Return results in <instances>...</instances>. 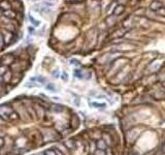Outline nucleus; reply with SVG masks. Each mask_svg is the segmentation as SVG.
Returning a JSON list of instances; mask_svg holds the SVG:
<instances>
[{"instance_id":"obj_22","label":"nucleus","mask_w":165,"mask_h":155,"mask_svg":"<svg viewBox=\"0 0 165 155\" xmlns=\"http://www.w3.org/2000/svg\"><path fill=\"white\" fill-rule=\"evenodd\" d=\"M45 155H56V152H55L54 149H49V150L44 151Z\"/></svg>"},{"instance_id":"obj_1","label":"nucleus","mask_w":165,"mask_h":155,"mask_svg":"<svg viewBox=\"0 0 165 155\" xmlns=\"http://www.w3.org/2000/svg\"><path fill=\"white\" fill-rule=\"evenodd\" d=\"M40 135H41L42 141H44V143L57 142V141H59L60 138H61L60 135L56 131V130L53 129V128H50V127L41 129Z\"/></svg>"},{"instance_id":"obj_23","label":"nucleus","mask_w":165,"mask_h":155,"mask_svg":"<svg viewBox=\"0 0 165 155\" xmlns=\"http://www.w3.org/2000/svg\"><path fill=\"white\" fill-rule=\"evenodd\" d=\"M47 89L50 90L51 92H56V88H55V86L53 85V84H49V85L47 86Z\"/></svg>"},{"instance_id":"obj_16","label":"nucleus","mask_w":165,"mask_h":155,"mask_svg":"<svg viewBox=\"0 0 165 155\" xmlns=\"http://www.w3.org/2000/svg\"><path fill=\"white\" fill-rule=\"evenodd\" d=\"M123 11H124V6H123V5H118L117 7L115 8L114 15H115V16H119V15H121Z\"/></svg>"},{"instance_id":"obj_3","label":"nucleus","mask_w":165,"mask_h":155,"mask_svg":"<svg viewBox=\"0 0 165 155\" xmlns=\"http://www.w3.org/2000/svg\"><path fill=\"white\" fill-rule=\"evenodd\" d=\"M2 37H3V42H4V45L5 46H8L11 45V42H14L15 37H14V33L11 32V31H8V30H3L1 33Z\"/></svg>"},{"instance_id":"obj_31","label":"nucleus","mask_w":165,"mask_h":155,"mask_svg":"<svg viewBox=\"0 0 165 155\" xmlns=\"http://www.w3.org/2000/svg\"><path fill=\"white\" fill-rule=\"evenodd\" d=\"M28 30H29V32H34V29H33L32 27H29V28H28Z\"/></svg>"},{"instance_id":"obj_20","label":"nucleus","mask_w":165,"mask_h":155,"mask_svg":"<svg viewBox=\"0 0 165 155\" xmlns=\"http://www.w3.org/2000/svg\"><path fill=\"white\" fill-rule=\"evenodd\" d=\"M74 76L76 77V78H79V79H82V70H78V69H76L75 71H74Z\"/></svg>"},{"instance_id":"obj_25","label":"nucleus","mask_w":165,"mask_h":155,"mask_svg":"<svg viewBox=\"0 0 165 155\" xmlns=\"http://www.w3.org/2000/svg\"><path fill=\"white\" fill-rule=\"evenodd\" d=\"M4 46V42H3V37H2L1 33H0V49H2Z\"/></svg>"},{"instance_id":"obj_28","label":"nucleus","mask_w":165,"mask_h":155,"mask_svg":"<svg viewBox=\"0 0 165 155\" xmlns=\"http://www.w3.org/2000/svg\"><path fill=\"white\" fill-rule=\"evenodd\" d=\"M4 145V139L3 138H0V148Z\"/></svg>"},{"instance_id":"obj_34","label":"nucleus","mask_w":165,"mask_h":155,"mask_svg":"<svg viewBox=\"0 0 165 155\" xmlns=\"http://www.w3.org/2000/svg\"><path fill=\"white\" fill-rule=\"evenodd\" d=\"M1 90H2V87H1V85H0V91H1Z\"/></svg>"},{"instance_id":"obj_21","label":"nucleus","mask_w":165,"mask_h":155,"mask_svg":"<svg viewBox=\"0 0 165 155\" xmlns=\"http://www.w3.org/2000/svg\"><path fill=\"white\" fill-rule=\"evenodd\" d=\"M32 80H36L38 83H41V84H44V83H45V79H44V78H42V77H37V78H34V79H32Z\"/></svg>"},{"instance_id":"obj_29","label":"nucleus","mask_w":165,"mask_h":155,"mask_svg":"<svg viewBox=\"0 0 165 155\" xmlns=\"http://www.w3.org/2000/svg\"><path fill=\"white\" fill-rule=\"evenodd\" d=\"M25 86H26V87H35L36 85H35V84H32V83H30V84H29V83H27Z\"/></svg>"},{"instance_id":"obj_5","label":"nucleus","mask_w":165,"mask_h":155,"mask_svg":"<svg viewBox=\"0 0 165 155\" xmlns=\"http://www.w3.org/2000/svg\"><path fill=\"white\" fill-rule=\"evenodd\" d=\"M63 144L65 145V147L68 149L69 151H74L75 148H76V145H75V141L72 139H68L66 140V141L63 142Z\"/></svg>"},{"instance_id":"obj_7","label":"nucleus","mask_w":165,"mask_h":155,"mask_svg":"<svg viewBox=\"0 0 165 155\" xmlns=\"http://www.w3.org/2000/svg\"><path fill=\"white\" fill-rule=\"evenodd\" d=\"M3 16L6 19H10V20H11V19H16L17 14L14 11H11V9H7V11H3Z\"/></svg>"},{"instance_id":"obj_26","label":"nucleus","mask_w":165,"mask_h":155,"mask_svg":"<svg viewBox=\"0 0 165 155\" xmlns=\"http://www.w3.org/2000/svg\"><path fill=\"white\" fill-rule=\"evenodd\" d=\"M53 77L54 78H59V70H58V69L54 70L53 71Z\"/></svg>"},{"instance_id":"obj_32","label":"nucleus","mask_w":165,"mask_h":155,"mask_svg":"<svg viewBox=\"0 0 165 155\" xmlns=\"http://www.w3.org/2000/svg\"><path fill=\"white\" fill-rule=\"evenodd\" d=\"M70 62H71V63H74V64H78V61H75V60H71Z\"/></svg>"},{"instance_id":"obj_12","label":"nucleus","mask_w":165,"mask_h":155,"mask_svg":"<svg viewBox=\"0 0 165 155\" xmlns=\"http://www.w3.org/2000/svg\"><path fill=\"white\" fill-rule=\"evenodd\" d=\"M52 111L55 112V113H61V112L64 111V107L61 104H54L52 105Z\"/></svg>"},{"instance_id":"obj_17","label":"nucleus","mask_w":165,"mask_h":155,"mask_svg":"<svg viewBox=\"0 0 165 155\" xmlns=\"http://www.w3.org/2000/svg\"><path fill=\"white\" fill-rule=\"evenodd\" d=\"M29 21L31 22L32 25H34V26H39V24H40V22H39V21H36L35 19L32 17V16H30V17H29Z\"/></svg>"},{"instance_id":"obj_18","label":"nucleus","mask_w":165,"mask_h":155,"mask_svg":"<svg viewBox=\"0 0 165 155\" xmlns=\"http://www.w3.org/2000/svg\"><path fill=\"white\" fill-rule=\"evenodd\" d=\"M6 70H7L6 66H4V65H0V76H3Z\"/></svg>"},{"instance_id":"obj_9","label":"nucleus","mask_w":165,"mask_h":155,"mask_svg":"<svg viewBox=\"0 0 165 155\" xmlns=\"http://www.w3.org/2000/svg\"><path fill=\"white\" fill-rule=\"evenodd\" d=\"M162 7H163V4H162L160 1H153L151 4L152 11H158V9H160Z\"/></svg>"},{"instance_id":"obj_10","label":"nucleus","mask_w":165,"mask_h":155,"mask_svg":"<svg viewBox=\"0 0 165 155\" xmlns=\"http://www.w3.org/2000/svg\"><path fill=\"white\" fill-rule=\"evenodd\" d=\"M96 147L98 148L100 151L106 150V143H105V141H103V140H99V141L96 143Z\"/></svg>"},{"instance_id":"obj_2","label":"nucleus","mask_w":165,"mask_h":155,"mask_svg":"<svg viewBox=\"0 0 165 155\" xmlns=\"http://www.w3.org/2000/svg\"><path fill=\"white\" fill-rule=\"evenodd\" d=\"M14 112V108L10 104H1L0 105V117L4 121L10 120L11 114Z\"/></svg>"},{"instance_id":"obj_33","label":"nucleus","mask_w":165,"mask_h":155,"mask_svg":"<svg viewBox=\"0 0 165 155\" xmlns=\"http://www.w3.org/2000/svg\"><path fill=\"white\" fill-rule=\"evenodd\" d=\"M36 155H45V153L44 152H39V153H37Z\"/></svg>"},{"instance_id":"obj_35","label":"nucleus","mask_w":165,"mask_h":155,"mask_svg":"<svg viewBox=\"0 0 165 155\" xmlns=\"http://www.w3.org/2000/svg\"><path fill=\"white\" fill-rule=\"evenodd\" d=\"M0 65H1V62H0Z\"/></svg>"},{"instance_id":"obj_6","label":"nucleus","mask_w":165,"mask_h":155,"mask_svg":"<svg viewBox=\"0 0 165 155\" xmlns=\"http://www.w3.org/2000/svg\"><path fill=\"white\" fill-rule=\"evenodd\" d=\"M54 148L58 149V150L62 152L64 155H70V151L65 147V145H64L63 143H56L54 146Z\"/></svg>"},{"instance_id":"obj_27","label":"nucleus","mask_w":165,"mask_h":155,"mask_svg":"<svg viewBox=\"0 0 165 155\" xmlns=\"http://www.w3.org/2000/svg\"><path fill=\"white\" fill-rule=\"evenodd\" d=\"M53 149L55 150V152H56V155H64V154L62 153V152L59 151V150H58V149H56V148H53Z\"/></svg>"},{"instance_id":"obj_11","label":"nucleus","mask_w":165,"mask_h":155,"mask_svg":"<svg viewBox=\"0 0 165 155\" xmlns=\"http://www.w3.org/2000/svg\"><path fill=\"white\" fill-rule=\"evenodd\" d=\"M2 77H3V79H2V80H3L5 83H8V82H11V78H13V74H11V71L7 69L6 71H5V73H4Z\"/></svg>"},{"instance_id":"obj_14","label":"nucleus","mask_w":165,"mask_h":155,"mask_svg":"<svg viewBox=\"0 0 165 155\" xmlns=\"http://www.w3.org/2000/svg\"><path fill=\"white\" fill-rule=\"evenodd\" d=\"M78 123H79V120H78V118L76 117L75 115H73V116H72V118H71V124H72V128H73V129H75L76 127H78Z\"/></svg>"},{"instance_id":"obj_15","label":"nucleus","mask_w":165,"mask_h":155,"mask_svg":"<svg viewBox=\"0 0 165 155\" xmlns=\"http://www.w3.org/2000/svg\"><path fill=\"white\" fill-rule=\"evenodd\" d=\"M11 4H13L14 8L18 9V11H21V7H23V5L21 4V2L19 1V0H13V1H11Z\"/></svg>"},{"instance_id":"obj_24","label":"nucleus","mask_w":165,"mask_h":155,"mask_svg":"<svg viewBox=\"0 0 165 155\" xmlns=\"http://www.w3.org/2000/svg\"><path fill=\"white\" fill-rule=\"evenodd\" d=\"M61 78H62V80L63 81H68V74H67V73H65V71H64V73H62V76H61Z\"/></svg>"},{"instance_id":"obj_4","label":"nucleus","mask_w":165,"mask_h":155,"mask_svg":"<svg viewBox=\"0 0 165 155\" xmlns=\"http://www.w3.org/2000/svg\"><path fill=\"white\" fill-rule=\"evenodd\" d=\"M0 62H1V64L4 65V66H10V65H11L15 62V57L11 54H6L2 57V60Z\"/></svg>"},{"instance_id":"obj_8","label":"nucleus","mask_w":165,"mask_h":155,"mask_svg":"<svg viewBox=\"0 0 165 155\" xmlns=\"http://www.w3.org/2000/svg\"><path fill=\"white\" fill-rule=\"evenodd\" d=\"M34 110L36 112V114H37V117L39 118V119H42L44 116V108H42L40 105H34Z\"/></svg>"},{"instance_id":"obj_30","label":"nucleus","mask_w":165,"mask_h":155,"mask_svg":"<svg viewBox=\"0 0 165 155\" xmlns=\"http://www.w3.org/2000/svg\"><path fill=\"white\" fill-rule=\"evenodd\" d=\"M3 123H4V120L2 119L1 117H0V125H2V124H3Z\"/></svg>"},{"instance_id":"obj_19","label":"nucleus","mask_w":165,"mask_h":155,"mask_svg":"<svg viewBox=\"0 0 165 155\" xmlns=\"http://www.w3.org/2000/svg\"><path fill=\"white\" fill-rule=\"evenodd\" d=\"M93 105V107H95V108H105L106 105L104 104H98V102H92V104H91Z\"/></svg>"},{"instance_id":"obj_13","label":"nucleus","mask_w":165,"mask_h":155,"mask_svg":"<svg viewBox=\"0 0 165 155\" xmlns=\"http://www.w3.org/2000/svg\"><path fill=\"white\" fill-rule=\"evenodd\" d=\"M0 8L1 9H4V11H7V9H11V5L10 2L5 1V0H3V1L0 2Z\"/></svg>"}]
</instances>
